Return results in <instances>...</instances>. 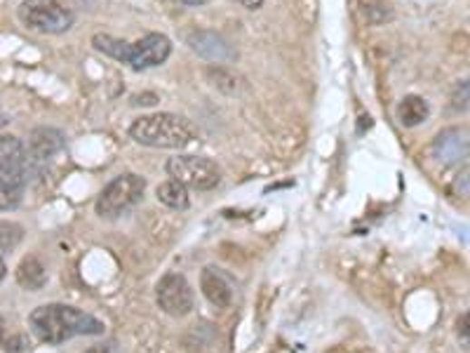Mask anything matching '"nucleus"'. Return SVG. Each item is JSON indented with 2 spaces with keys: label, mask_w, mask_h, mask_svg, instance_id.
<instances>
[{
  "label": "nucleus",
  "mask_w": 470,
  "mask_h": 353,
  "mask_svg": "<svg viewBox=\"0 0 470 353\" xmlns=\"http://www.w3.org/2000/svg\"><path fill=\"white\" fill-rule=\"evenodd\" d=\"M31 332H34L43 344H57L69 342L73 337L83 335H103V323L90 313L81 311L75 307L66 304H45L38 307L29 316Z\"/></svg>",
  "instance_id": "obj_1"
},
{
  "label": "nucleus",
  "mask_w": 470,
  "mask_h": 353,
  "mask_svg": "<svg viewBox=\"0 0 470 353\" xmlns=\"http://www.w3.org/2000/svg\"><path fill=\"white\" fill-rule=\"evenodd\" d=\"M130 137L151 149H186L198 140L193 123L177 113H151L130 125Z\"/></svg>",
  "instance_id": "obj_2"
},
{
  "label": "nucleus",
  "mask_w": 470,
  "mask_h": 353,
  "mask_svg": "<svg viewBox=\"0 0 470 353\" xmlns=\"http://www.w3.org/2000/svg\"><path fill=\"white\" fill-rule=\"evenodd\" d=\"M143 191H146V180L134 172L118 174L115 180L103 186V191L97 198V214L102 220H118L130 210L142 203Z\"/></svg>",
  "instance_id": "obj_3"
},
{
  "label": "nucleus",
  "mask_w": 470,
  "mask_h": 353,
  "mask_svg": "<svg viewBox=\"0 0 470 353\" xmlns=\"http://www.w3.org/2000/svg\"><path fill=\"white\" fill-rule=\"evenodd\" d=\"M17 15L24 26L41 34H66L75 22V15L62 0H24Z\"/></svg>",
  "instance_id": "obj_4"
},
{
  "label": "nucleus",
  "mask_w": 470,
  "mask_h": 353,
  "mask_svg": "<svg viewBox=\"0 0 470 353\" xmlns=\"http://www.w3.org/2000/svg\"><path fill=\"white\" fill-rule=\"evenodd\" d=\"M172 180L181 181L186 189L195 191H212L221 184V168L210 158L202 156H177L170 158L165 165Z\"/></svg>",
  "instance_id": "obj_5"
},
{
  "label": "nucleus",
  "mask_w": 470,
  "mask_h": 353,
  "mask_svg": "<svg viewBox=\"0 0 470 353\" xmlns=\"http://www.w3.org/2000/svg\"><path fill=\"white\" fill-rule=\"evenodd\" d=\"M172 54V43L170 38L162 34H149L143 35L142 41L127 43L122 45L121 62L122 64H130L134 71H146L153 69V66L165 64L167 59Z\"/></svg>",
  "instance_id": "obj_6"
},
{
  "label": "nucleus",
  "mask_w": 470,
  "mask_h": 353,
  "mask_svg": "<svg viewBox=\"0 0 470 353\" xmlns=\"http://www.w3.org/2000/svg\"><path fill=\"white\" fill-rule=\"evenodd\" d=\"M29 153L22 140L12 134H0V181L24 191L29 184Z\"/></svg>",
  "instance_id": "obj_7"
},
{
  "label": "nucleus",
  "mask_w": 470,
  "mask_h": 353,
  "mask_svg": "<svg viewBox=\"0 0 470 353\" xmlns=\"http://www.w3.org/2000/svg\"><path fill=\"white\" fill-rule=\"evenodd\" d=\"M155 301H158V307H161L167 316L181 319V316L193 311L195 297L186 276H181V273L177 271H170L158 280Z\"/></svg>",
  "instance_id": "obj_8"
},
{
  "label": "nucleus",
  "mask_w": 470,
  "mask_h": 353,
  "mask_svg": "<svg viewBox=\"0 0 470 353\" xmlns=\"http://www.w3.org/2000/svg\"><path fill=\"white\" fill-rule=\"evenodd\" d=\"M433 156L445 165L464 162L470 156V134L464 128L442 130L433 140Z\"/></svg>",
  "instance_id": "obj_9"
},
{
  "label": "nucleus",
  "mask_w": 470,
  "mask_h": 353,
  "mask_svg": "<svg viewBox=\"0 0 470 353\" xmlns=\"http://www.w3.org/2000/svg\"><path fill=\"white\" fill-rule=\"evenodd\" d=\"M66 146V137H64L62 130L57 128H35L29 134V168L35 162H45L47 158L57 156L59 151H64Z\"/></svg>",
  "instance_id": "obj_10"
},
{
  "label": "nucleus",
  "mask_w": 470,
  "mask_h": 353,
  "mask_svg": "<svg viewBox=\"0 0 470 353\" xmlns=\"http://www.w3.org/2000/svg\"><path fill=\"white\" fill-rule=\"evenodd\" d=\"M201 289L212 307L229 309L233 304V285H230V280L219 269L207 267L201 273Z\"/></svg>",
  "instance_id": "obj_11"
},
{
  "label": "nucleus",
  "mask_w": 470,
  "mask_h": 353,
  "mask_svg": "<svg viewBox=\"0 0 470 353\" xmlns=\"http://www.w3.org/2000/svg\"><path fill=\"white\" fill-rule=\"evenodd\" d=\"M189 45L195 54L210 59V62H226V59L233 57L229 43L212 31H193L189 35Z\"/></svg>",
  "instance_id": "obj_12"
},
{
  "label": "nucleus",
  "mask_w": 470,
  "mask_h": 353,
  "mask_svg": "<svg viewBox=\"0 0 470 353\" xmlns=\"http://www.w3.org/2000/svg\"><path fill=\"white\" fill-rule=\"evenodd\" d=\"M430 116V106L424 97L419 94H407L397 104V121L405 125V128H416L421 123L428 121Z\"/></svg>",
  "instance_id": "obj_13"
},
{
  "label": "nucleus",
  "mask_w": 470,
  "mask_h": 353,
  "mask_svg": "<svg viewBox=\"0 0 470 353\" xmlns=\"http://www.w3.org/2000/svg\"><path fill=\"white\" fill-rule=\"evenodd\" d=\"M17 283L26 289H43L47 285V271L35 257H24L17 267Z\"/></svg>",
  "instance_id": "obj_14"
},
{
  "label": "nucleus",
  "mask_w": 470,
  "mask_h": 353,
  "mask_svg": "<svg viewBox=\"0 0 470 353\" xmlns=\"http://www.w3.org/2000/svg\"><path fill=\"white\" fill-rule=\"evenodd\" d=\"M155 196H158V201H161L162 205H167V208L172 210H186L191 205L189 189H186L181 181L172 180V177L167 181H162V184L155 189Z\"/></svg>",
  "instance_id": "obj_15"
},
{
  "label": "nucleus",
  "mask_w": 470,
  "mask_h": 353,
  "mask_svg": "<svg viewBox=\"0 0 470 353\" xmlns=\"http://www.w3.org/2000/svg\"><path fill=\"white\" fill-rule=\"evenodd\" d=\"M26 347H29V339H26V335H22V332H17V330H12L10 325H7V320L0 316V351L24 353L26 351Z\"/></svg>",
  "instance_id": "obj_16"
},
{
  "label": "nucleus",
  "mask_w": 470,
  "mask_h": 353,
  "mask_svg": "<svg viewBox=\"0 0 470 353\" xmlns=\"http://www.w3.org/2000/svg\"><path fill=\"white\" fill-rule=\"evenodd\" d=\"M24 229L15 221L0 220V255H7L12 250H17V245L22 243Z\"/></svg>",
  "instance_id": "obj_17"
},
{
  "label": "nucleus",
  "mask_w": 470,
  "mask_h": 353,
  "mask_svg": "<svg viewBox=\"0 0 470 353\" xmlns=\"http://www.w3.org/2000/svg\"><path fill=\"white\" fill-rule=\"evenodd\" d=\"M365 17L372 26H381L386 22H393L396 12H393V5L386 3V0H367L365 3Z\"/></svg>",
  "instance_id": "obj_18"
},
{
  "label": "nucleus",
  "mask_w": 470,
  "mask_h": 353,
  "mask_svg": "<svg viewBox=\"0 0 470 353\" xmlns=\"http://www.w3.org/2000/svg\"><path fill=\"white\" fill-rule=\"evenodd\" d=\"M22 196H24L22 189H15V186L3 184V181H0V210L17 208V205L22 203Z\"/></svg>",
  "instance_id": "obj_19"
},
{
  "label": "nucleus",
  "mask_w": 470,
  "mask_h": 353,
  "mask_svg": "<svg viewBox=\"0 0 470 353\" xmlns=\"http://www.w3.org/2000/svg\"><path fill=\"white\" fill-rule=\"evenodd\" d=\"M452 109L454 111H468L470 109V81L459 83L452 93Z\"/></svg>",
  "instance_id": "obj_20"
},
{
  "label": "nucleus",
  "mask_w": 470,
  "mask_h": 353,
  "mask_svg": "<svg viewBox=\"0 0 470 353\" xmlns=\"http://www.w3.org/2000/svg\"><path fill=\"white\" fill-rule=\"evenodd\" d=\"M456 337L464 344V348H470V311L461 313L456 319Z\"/></svg>",
  "instance_id": "obj_21"
},
{
  "label": "nucleus",
  "mask_w": 470,
  "mask_h": 353,
  "mask_svg": "<svg viewBox=\"0 0 470 353\" xmlns=\"http://www.w3.org/2000/svg\"><path fill=\"white\" fill-rule=\"evenodd\" d=\"M452 191L459 193V196L470 191V168H461V172L456 174V180H454Z\"/></svg>",
  "instance_id": "obj_22"
},
{
  "label": "nucleus",
  "mask_w": 470,
  "mask_h": 353,
  "mask_svg": "<svg viewBox=\"0 0 470 353\" xmlns=\"http://www.w3.org/2000/svg\"><path fill=\"white\" fill-rule=\"evenodd\" d=\"M83 353H118V348H115V344H94V347L85 348Z\"/></svg>",
  "instance_id": "obj_23"
},
{
  "label": "nucleus",
  "mask_w": 470,
  "mask_h": 353,
  "mask_svg": "<svg viewBox=\"0 0 470 353\" xmlns=\"http://www.w3.org/2000/svg\"><path fill=\"white\" fill-rule=\"evenodd\" d=\"M238 5L247 7V10H259V7L264 5V0H235Z\"/></svg>",
  "instance_id": "obj_24"
},
{
  "label": "nucleus",
  "mask_w": 470,
  "mask_h": 353,
  "mask_svg": "<svg viewBox=\"0 0 470 353\" xmlns=\"http://www.w3.org/2000/svg\"><path fill=\"white\" fill-rule=\"evenodd\" d=\"M181 3L189 7H201V5H205V3H210V0H181Z\"/></svg>",
  "instance_id": "obj_25"
},
{
  "label": "nucleus",
  "mask_w": 470,
  "mask_h": 353,
  "mask_svg": "<svg viewBox=\"0 0 470 353\" xmlns=\"http://www.w3.org/2000/svg\"><path fill=\"white\" fill-rule=\"evenodd\" d=\"M7 273V267H5V260H3V255H0V280L5 279Z\"/></svg>",
  "instance_id": "obj_26"
},
{
  "label": "nucleus",
  "mask_w": 470,
  "mask_h": 353,
  "mask_svg": "<svg viewBox=\"0 0 470 353\" xmlns=\"http://www.w3.org/2000/svg\"><path fill=\"white\" fill-rule=\"evenodd\" d=\"M7 125H10V118H7L5 113H0V130L7 128Z\"/></svg>",
  "instance_id": "obj_27"
}]
</instances>
